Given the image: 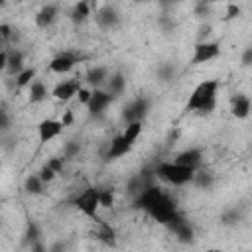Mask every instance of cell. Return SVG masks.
I'll list each match as a JSON object with an SVG mask.
<instances>
[{
  "label": "cell",
  "instance_id": "cell-27",
  "mask_svg": "<svg viewBox=\"0 0 252 252\" xmlns=\"http://www.w3.org/2000/svg\"><path fill=\"white\" fill-rule=\"evenodd\" d=\"M240 220H242V213L236 207H230V209L222 211V215H220V224L222 226H236Z\"/></svg>",
  "mask_w": 252,
  "mask_h": 252
},
{
  "label": "cell",
  "instance_id": "cell-4",
  "mask_svg": "<svg viewBox=\"0 0 252 252\" xmlns=\"http://www.w3.org/2000/svg\"><path fill=\"white\" fill-rule=\"evenodd\" d=\"M148 112H150V98L144 96V94H140V96H136L134 100H130V102L124 106V110H122V120H124L126 124L144 122V118L148 116Z\"/></svg>",
  "mask_w": 252,
  "mask_h": 252
},
{
  "label": "cell",
  "instance_id": "cell-33",
  "mask_svg": "<svg viewBox=\"0 0 252 252\" xmlns=\"http://www.w3.org/2000/svg\"><path fill=\"white\" fill-rule=\"evenodd\" d=\"M173 77H175V69H173L171 63H161V65L158 67V79H159V81L167 83V81H171Z\"/></svg>",
  "mask_w": 252,
  "mask_h": 252
},
{
  "label": "cell",
  "instance_id": "cell-34",
  "mask_svg": "<svg viewBox=\"0 0 252 252\" xmlns=\"http://www.w3.org/2000/svg\"><path fill=\"white\" fill-rule=\"evenodd\" d=\"M100 207L102 209H112L114 207V191L110 189V187H106V189H100Z\"/></svg>",
  "mask_w": 252,
  "mask_h": 252
},
{
  "label": "cell",
  "instance_id": "cell-44",
  "mask_svg": "<svg viewBox=\"0 0 252 252\" xmlns=\"http://www.w3.org/2000/svg\"><path fill=\"white\" fill-rule=\"evenodd\" d=\"M30 252H49V248L43 244V240H37L30 246Z\"/></svg>",
  "mask_w": 252,
  "mask_h": 252
},
{
  "label": "cell",
  "instance_id": "cell-39",
  "mask_svg": "<svg viewBox=\"0 0 252 252\" xmlns=\"http://www.w3.org/2000/svg\"><path fill=\"white\" fill-rule=\"evenodd\" d=\"M12 35H14V28L10 24H0V37H2V41H10Z\"/></svg>",
  "mask_w": 252,
  "mask_h": 252
},
{
  "label": "cell",
  "instance_id": "cell-15",
  "mask_svg": "<svg viewBox=\"0 0 252 252\" xmlns=\"http://www.w3.org/2000/svg\"><path fill=\"white\" fill-rule=\"evenodd\" d=\"M130 148H132V144H128V142L124 140V136H122V134H120V136H114V138L110 140L108 152L104 154V159H106V161H112V159H116V158H120V156L128 154V152H130Z\"/></svg>",
  "mask_w": 252,
  "mask_h": 252
},
{
  "label": "cell",
  "instance_id": "cell-5",
  "mask_svg": "<svg viewBox=\"0 0 252 252\" xmlns=\"http://www.w3.org/2000/svg\"><path fill=\"white\" fill-rule=\"evenodd\" d=\"M154 220H158V222H161V224H167V220L177 213V209H175V203L167 197V195H163L156 205H152L148 211H146Z\"/></svg>",
  "mask_w": 252,
  "mask_h": 252
},
{
  "label": "cell",
  "instance_id": "cell-45",
  "mask_svg": "<svg viewBox=\"0 0 252 252\" xmlns=\"http://www.w3.org/2000/svg\"><path fill=\"white\" fill-rule=\"evenodd\" d=\"M67 250V244L63 240H55L51 246H49V252H65Z\"/></svg>",
  "mask_w": 252,
  "mask_h": 252
},
{
  "label": "cell",
  "instance_id": "cell-22",
  "mask_svg": "<svg viewBox=\"0 0 252 252\" xmlns=\"http://www.w3.org/2000/svg\"><path fill=\"white\" fill-rule=\"evenodd\" d=\"M171 232L175 234V238H177L181 244H193V242H195V230H193V226H191L187 220H183V222H181L179 226H175Z\"/></svg>",
  "mask_w": 252,
  "mask_h": 252
},
{
  "label": "cell",
  "instance_id": "cell-7",
  "mask_svg": "<svg viewBox=\"0 0 252 252\" xmlns=\"http://www.w3.org/2000/svg\"><path fill=\"white\" fill-rule=\"evenodd\" d=\"M94 20H96L98 28H102V30H112V28H116V26L120 24V14H118V10H116L114 6L104 4V6L98 8V12L94 14Z\"/></svg>",
  "mask_w": 252,
  "mask_h": 252
},
{
  "label": "cell",
  "instance_id": "cell-37",
  "mask_svg": "<svg viewBox=\"0 0 252 252\" xmlns=\"http://www.w3.org/2000/svg\"><path fill=\"white\" fill-rule=\"evenodd\" d=\"M211 32H213L211 24H201L199 26V32H197V43H205L207 37L211 35Z\"/></svg>",
  "mask_w": 252,
  "mask_h": 252
},
{
  "label": "cell",
  "instance_id": "cell-48",
  "mask_svg": "<svg viewBox=\"0 0 252 252\" xmlns=\"http://www.w3.org/2000/svg\"><path fill=\"white\" fill-rule=\"evenodd\" d=\"M61 122H63V126H71V124H73V112H71V110H65Z\"/></svg>",
  "mask_w": 252,
  "mask_h": 252
},
{
  "label": "cell",
  "instance_id": "cell-46",
  "mask_svg": "<svg viewBox=\"0 0 252 252\" xmlns=\"http://www.w3.org/2000/svg\"><path fill=\"white\" fill-rule=\"evenodd\" d=\"M179 136H181V130H179V128H175V130H171V132L167 134V140H165V142H167V146H171V144H175V140H177Z\"/></svg>",
  "mask_w": 252,
  "mask_h": 252
},
{
  "label": "cell",
  "instance_id": "cell-16",
  "mask_svg": "<svg viewBox=\"0 0 252 252\" xmlns=\"http://www.w3.org/2000/svg\"><path fill=\"white\" fill-rule=\"evenodd\" d=\"M93 234H94V238H96L98 242H102L104 246L116 248V244H118V240H116V230H114L108 222H104V220L98 222V228H96Z\"/></svg>",
  "mask_w": 252,
  "mask_h": 252
},
{
  "label": "cell",
  "instance_id": "cell-20",
  "mask_svg": "<svg viewBox=\"0 0 252 252\" xmlns=\"http://www.w3.org/2000/svg\"><path fill=\"white\" fill-rule=\"evenodd\" d=\"M91 2H85V0H81V2H77L73 8H71V14H69V18H71V22L73 24H77V26H81V24H85L87 20H89V16H91Z\"/></svg>",
  "mask_w": 252,
  "mask_h": 252
},
{
  "label": "cell",
  "instance_id": "cell-18",
  "mask_svg": "<svg viewBox=\"0 0 252 252\" xmlns=\"http://www.w3.org/2000/svg\"><path fill=\"white\" fill-rule=\"evenodd\" d=\"M230 112L234 118H246L250 114V98L246 94H234L230 100Z\"/></svg>",
  "mask_w": 252,
  "mask_h": 252
},
{
  "label": "cell",
  "instance_id": "cell-1",
  "mask_svg": "<svg viewBox=\"0 0 252 252\" xmlns=\"http://www.w3.org/2000/svg\"><path fill=\"white\" fill-rule=\"evenodd\" d=\"M217 89H219V81L215 79L199 83L191 93L185 110H191L197 114H211L217 106Z\"/></svg>",
  "mask_w": 252,
  "mask_h": 252
},
{
  "label": "cell",
  "instance_id": "cell-3",
  "mask_svg": "<svg viewBox=\"0 0 252 252\" xmlns=\"http://www.w3.org/2000/svg\"><path fill=\"white\" fill-rule=\"evenodd\" d=\"M98 199H100V189H98V187H87L79 197L73 199V205H75L83 215H87L89 219L100 222V219H98V215H96V211H98V207H100V201H98Z\"/></svg>",
  "mask_w": 252,
  "mask_h": 252
},
{
  "label": "cell",
  "instance_id": "cell-38",
  "mask_svg": "<svg viewBox=\"0 0 252 252\" xmlns=\"http://www.w3.org/2000/svg\"><path fill=\"white\" fill-rule=\"evenodd\" d=\"M240 16V6H236V4H228L226 6V14H224V22H228V20H234V18H238Z\"/></svg>",
  "mask_w": 252,
  "mask_h": 252
},
{
  "label": "cell",
  "instance_id": "cell-2",
  "mask_svg": "<svg viewBox=\"0 0 252 252\" xmlns=\"http://www.w3.org/2000/svg\"><path fill=\"white\" fill-rule=\"evenodd\" d=\"M156 177L171 183V185H183V183H193V177L197 173V167H187V165H177L173 161H161L154 167Z\"/></svg>",
  "mask_w": 252,
  "mask_h": 252
},
{
  "label": "cell",
  "instance_id": "cell-49",
  "mask_svg": "<svg viewBox=\"0 0 252 252\" xmlns=\"http://www.w3.org/2000/svg\"><path fill=\"white\" fill-rule=\"evenodd\" d=\"M207 252H222V250H219V248H209Z\"/></svg>",
  "mask_w": 252,
  "mask_h": 252
},
{
  "label": "cell",
  "instance_id": "cell-8",
  "mask_svg": "<svg viewBox=\"0 0 252 252\" xmlns=\"http://www.w3.org/2000/svg\"><path fill=\"white\" fill-rule=\"evenodd\" d=\"M165 193L158 187V185H150V187H146L136 199H134V209H142V211H148L152 205H156L161 197H163Z\"/></svg>",
  "mask_w": 252,
  "mask_h": 252
},
{
  "label": "cell",
  "instance_id": "cell-47",
  "mask_svg": "<svg viewBox=\"0 0 252 252\" xmlns=\"http://www.w3.org/2000/svg\"><path fill=\"white\" fill-rule=\"evenodd\" d=\"M6 65H8V47H4L0 53V71H6Z\"/></svg>",
  "mask_w": 252,
  "mask_h": 252
},
{
  "label": "cell",
  "instance_id": "cell-11",
  "mask_svg": "<svg viewBox=\"0 0 252 252\" xmlns=\"http://www.w3.org/2000/svg\"><path fill=\"white\" fill-rule=\"evenodd\" d=\"M112 100H114V96H112V94H108L106 91L93 89V96H91V100H89V104H87L89 114H91V116L100 114V112H102V110H104Z\"/></svg>",
  "mask_w": 252,
  "mask_h": 252
},
{
  "label": "cell",
  "instance_id": "cell-35",
  "mask_svg": "<svg viewBox=\"0 0 252 252\" xmlns=\"http://www.w3.org/2000/svg\"><path fill=\"white\" fill-rule=\"evenodd\" d=\"M37 173H39V177H41V181H43V183H51V181L57 177V173H55L47 163H43V165H41V169H39Z\"/></svg>",
  "mask_w": 252,
  "mask_h": 252
},
{
  "label": "cell",
  "instance_id": "cell-42",
  "mask_svg": "<svg viewBox=\"0 0 252 252\" xmlns=\"http://www.w3.org/2000/svg\"><path fill=\"white\" fill-rule=\"evenodd\" d=\"M240 63H242L244 67H250V65H252V45H248V47L242 51V55H240Z\"/></svg>",
  "mask_w": 252,
  "mask_h": 252
},
{
  "label": "cell",
  "instance_id": "cell-12",
  "mask_svg": "<svg viewBox=\"0 0 252 252\" xmlns=\"http://www.w3.org/2000/svg\"><path fill=\"white\" fill-rule=\"evenodd\" d=\"M77 63V55L71 53V51H65V53H59L55 55L51 61H49V71L53 73H69Z\"/></svg>",
  "mask_w": 252,
  "mask_h": 252
},
{
  "label": "cell",
  "instance_id": "cell-14",
  "mask_svg": "<svg viewBox=\"0 0 252 252\" xmlns=\"http://www.w3.org/2000/svg\"><path fill=\"white\" fill-rule=\"evenodd\" d=\"M57 16H59V6H55V4H45V6L35 14V26L41 28V30L51 28V26L55 24Z\"/></svg>",
  "mask_w": 252,
  "mask_h": 252
},
{
  "label": "cell",
  "instance_id": "cell-31",
  "mask_svg": "<svg viewBox=\"0 0 252 252\" xmlns=\"http://www.w3.org/2000/svg\"><path fill=\"white\" fill-rule=\"evenodd\" d=\"M158 26L161 28L163 33H171V32L177 28V22L173 20V16H169V14H161V16L158 18Z\"/></svg>",
  "mask_w": 252,
  "mask_h": 252
},
{
  "label": "cell",
  "instance_id": "cell-28",
  "mask_svg": "<svg viewBox=\"0 0 252 252\" xmlns=\"http://www.w3.org/2000/svg\"><path fill=\"white\" fill-rule=\"evenodd\" d=\"M37 240H41V230H39L37 222L28 220V226H26V232H24V242H26L28 246H32V244L37 242Z\"/></svg>",
  "mask_w": 252,
  "mask_h": 252
},
{
  "label": "cell",
  "instance_id": "cell-43",
  "mask_svg": "<svg viewBox=\"0 0 252 252\" xmlns=\"http://www.w3.org/2000/svg\"><path fill=\"white\" fill-rule=\"evenodd\" d=\"M79 102H83V104H89V100H91V96H93V91L91 89H87V87H83L81 91H79Z\"/></svg>",
  "mask_w": 252,
  "mask_h": 252
},
{
  "label": "cell",
  "instance_id": "cell-26",
  "mask_svg": "<svg viewBox=\"0 0 252 252\" xmlns=\"http://www.w3.org/2000/svg\"><path fill=\"white\" fill-rule=\"evenodd\" d=\"M45 96H47V89H45V85H43L41 81H33V83L30 85L28 100H30L32 104H37V102H41Z\"/></svg>",
  "mask_w": 252,
  "mask_h": 252
},
{
  "label": "cell",
  "instance_id": "cell-23",
  "mask_svg": "<svg viewBox=\"0 0 252 252\" xmlns=\"http://www.w3.org/2000/svg\"><path fill=\"white\" fill-rule=\"evenodd\" d=\"M24 191L28 195H41L43 193V181L39 177V173H30L24 181Z\"/></svg>",
  "mask_w": 252,
  "mask_h": 252
},
{
  "label": "cell",
  "instance_id": "cell-13",
  "mask_svg": "<svg viewBox=\"0 0 252 252\" xmlns=\"http://www.w3.org/2000/svg\"><path fill=\"white\" fill-rule=\"evenodd\" d=\"M203 161V152L199 148H189V150H183L179 152L175 158H173V163L177 165H187V167H197L201 165Z\"/></svg>",
  "mask_w": 252,
  "mask_h": 252
},
{
  "label": "cell",
  "instance_id": "cell-24",
  "mask_svg": "<svg viewBox=\"0 0 252 252\" xmlns=\"http://www.w3.org/2000/svg\"><path fill=\"white\" fill-rule=\"evenodd\" d=\"M146 187H150V183H146L144 181V177L140 175V173H136V175H132L130 179H128V183H126V193L130 195V197H138Z\"/></svg>",
  "mask_w": 252,
  "mask_h": 252
},
{
  "label": "cell",
  "instance_id": "cell-6",
  "mask_svg": "<svg viewBox=\"0 0 252 252\" xmlns=\"http://www.w3.org/2000/svg\"><path fill=\"white\" fill-rule=\"evenodd\" d=\"M220 53V43L219 41H205V43H195V53H193V65L207 63L215 59Z\"/></svg>",
  "mask_w": 252,
  "mask_h": 252
},
{
  "label": "cell",
  "instance_id": "cell-9",
  "mask_svg": "<svg viewBox=\"0 0 252 252\" xmlns=\"http://www.w3.org/2000/svg\"><path fill=\"white\" fill-rule=\"evenodd\" d=\"M63 122L61 120H55V118H45L37 124V134H39V144H45L53 138H57L63 130Z\"/></svg>",
  "mask_w": 252,
  "mask_h": 252
},
{
  "label": "cell",
  "instance_id": "cell-19",
  "mask_svg": "<svg viewBox=\"0 0 252 252\" xmlns=\"http://www.w3.org/2000/svg\"><path fill=\"white\" fill-rule=\"evenodd\" d=\"M124 89H126V77H124V73L122 71H114L108 77V81H106V93L116 98V96H120L124 93Z\"/></svg>",
  "mask_w": 252,
  "mask_h": 252
},
{
  "label": "cell",
  "instance_id": "cell-10",
  "mask_svg": "<svg viewBox=\"0 0 252 252\" xmlns=\"http://www.w3.org/2000/svg\"><path fill=\"white\" fill-rule=\"evenodd\" d=\"M81 89H83L81 83H79L77 79H71V81L57 83L55 89L51 91V94H53V98H57V100H61V102H67V100H71L75 94H79Z\"/></svg>",
  "mask_w": 252,
  "mask_h": 252
},
{
  "label": "cell",
  "instance_id": "cell-41",
  "mask_svg": "<svg viewBox=\"0 0 252 252\" xmlns=\"http://www.w3.org/2000/svg\"><path fill=\"white\" fill-rule=\"evenodd\" d=\"M47 165L59 175V173H63V158H49L47 159Z\"/></svg>",
  "mask_w": 252,
  "mask_h": 252
},
{
  "label": "cell",
  "instance_id": "cell-21",
  "mask_svg": "<svg viewBox=\"0 0 252 252\" xmlns=\"http://www.w3.org/2000/svg\"><path fill=\"white\" fill-rule=\"evenodd\" d=\"M85 81H87V85L98 89L100 85H104L108 81V69L106 67H91L85 75Z\"/></svg>",
  "mask_w": 252,
  "mask_h": 252
},
{
  "label": "cell",
  "instance_id": "cell-32",
  "mask_svg": "<svg viewBox=\"0 0 252 252\" xmlns=\"http://www.w3.org/2000/svg\"><path fill=\"white\" fill-rule=\"evenodd\" d=\"M79 152H81V144L77 140H69L63 146V159H73L75 156H79Z\"/></svg>",
  "mask_w": 252,
  "mask_h": 252
},
{
  "label": "cell",
  "instance_id": "cell-36",
  "mask_svg": "<svg viewBox=\"0 0 252 252\" xmlns=\"http://www.w3.org/2000/svg\"><path fill=\"white\" fill-rule=\"evenodd\" d=\"M209 14H211V4H209V2L201 0V2L195 4V16H199V18H207Z\"/></svg>",
  "mask_w": 252,
  "mask_h": 252
},
{
  "label": "cell",
  "instance_id": "cell-40",
  "mask_svg": "<svg viewBox=\"0 0 252 252\" xmlns=\"http://www.w3.org/2000/svg\"><path fill=\"white\" fill-rule=\"evenodd\" d=\"M0 130L2 132H8L10 130V116H8L6 106H2V110H0Z\"/></svg>",
  "mask_w": 252,
  "mask_h": 252
},
{
  "label": "cell",
  "instance_id": "cell-17",
  "mask_svg": "<svg viewBox=\"0 0 252 252\" xmlns=\"http://www.w3.org/2000/svg\"><path fill=\"white\" fill-rule=\"evenodd\" d=\"M24 71V53L20 49H8V65H6V75L18 77Z\"/></svg>",
  "mask_w": 252,
  "mask_h": 252
},
{
  "label": "cell",
  "instance_id": "cell-29",
  "mask_svg": "<svg viewBox=\"0 0 252 252\" xmlns=\"http://www.w3.org/2000/svg\"><path fill=\"white\" fill-rule=\"evenodd\" d=\"M140 134H142V122L126 124V128H124V132H122L124 140H126L128 144H132V146H134V142L138 140V136H140Z\"/></svg>",
  "mask_w": 252,
  "mask_h": 252
},
{
  "label": "cell",
  "instance_id": "cell-30",
  "mask_svg": "<svg viewBox=\"0 0 252 252\" xmlns=\"http://www.w3.org/2000/svg\"><path fill=\"white\" fill-rule=\"evenodd\" d=\"M33 77H35V69L30 67V69H24L18 77H16V87L18 89H24V87H30L33 83Z\"/></svg>",
  "mask_w": 252,
  "mask_h": 252
},
{
  "label": "cell",
  "instance_id": "cell-25",
  "mask_svg": "<svg viewBox=\"0 0 252 252\" xmlns=\"http://www.w3.org/2000/svg\"><path fill=\"white\" fill-rule=\"evenodd\" d=\"M193 185H197L199 189H211L215 185V175L209 169H197L195 177H193Z\"/></svg>",
  "mask_w": 252,
  "mask_h": 252
}]
</instances>
